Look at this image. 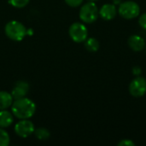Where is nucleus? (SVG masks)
Listing matches in <instances>:
<instances>
[{
	"label": "nucleus",
	"instance_id": "obj_1",
	"mask_svg": "<svg viewBox=\"0 0 146 146\" xmlns=\"http://www.w3.org/2000/svg\"><path fill=\"white\" fill-rule=\"evenodd\" d=\"M12 114L15 117L21 119L31 118L36 111V104L33 101L27 98L15 99L11 105Z\"/></svg>",
	"mask_w": 146,
	"mask_h": 146
},
{
	"label": "nucleus",
	"instance_id": "obj_2",
	"mask_svg": "<svg viewBox=\"0 0 146 146\" xmlns=\"http://www.w3.org/2000/svg\"><path fill=\"white\" fill-rule=\"evenodd\" d=\"M4 32L7 37L14 41H21L27 35V29L18 21H9L4 27Z\"/></svg>",
	"mask_w": 146,
	"mask_h": 146
},
{
	"label": "nucleus",
	"instance_id": "obj_3",
	"mask_svg": "<svg viewBox=\"0 0 146 146\" xmlns=\"http://www.w3.org/2000/svg\"><path fill=\"white\" fill-rule=\"evenodd\" d=\"M79 15L80 19L84 23L91 24L98 20L99 16V9L94 2L90 1L82 5L80 9Z\"/></svg>",
	"mask_w": 146,
	"mask_h": 146
},
{
	"label": "nucleus",
	"instance_id": "obj_4",
	"mask_svg": "<svg viewBox=\"0 0 146 146\" xmlns=\"http://www.w3.org/2000/svg\"><path fill=\"white\" fill-rule=\"evenodd\" d=\"M118 13L122 18L132 20L139 15L140 6L134 1H125L119 5Z\"/></svg>",
	"mask_w": 146,
	"mask_h": 146
},
{
	"label": "nucleus",
	"instance_id": "obj_5",
	"mask_svg": "<svg viewBox=\"0 0 146 146\" xmlns=\"http://www.w3.org/2000/svg\"><path fill=\"white\" fill-rule=\"evenodd\" d=\"M68 34L75 43H82L85 42L88 37V30L83 23L74 22L69 27Z\"/></svg>",
	"mask_w": 146,
	"mask_h": 146
},
{
	"label": "nucleus",
	"instance_id": "obj_6",
	"mask_svg": "<svg viewBox=\"0 0 146 146\" xmlns=\"http://www.w3.org/2000/svg\"><path fill=\"white\" fill-rule=\"evenodd\" d=\"M128 90L130 94L134 98L143 97L146 93V79L137 76L129 84Z\"/></svg>",
	"mask_w": 146,
	"mask_h": 146
},
{
	"label": "nucleus",
	"instance_id": "obj_7",
	"mask_svg": "<svg viewBox=\"0 0 146 146\" xmlns=\"http://www.w3.org/2000/svg\"><path fill=\"white\" fill-rule=\"evenodd\" d=\"M34 125L28 119H21L15 126V133L21 138H27L34 133Z\"/></svg>",
	"mask_w": 146,
	"mask_h": 146
},
{
	"label": "nucleus",
	"instance_id": "obj_8",
	"mask_svg": "<svg viewBox=\"0 0 146 146\" xmlns=\"http://www.w3.org/2000/svg\"><path fill=\"white\" fill-rule=\"evenodd\" d=\"M29 90V85L26 81L23 80H19L17 81L11 92V95L15 99H19L21 98H25L26 95L27 94Z\"/></svg>",
	"mask_w": 146,
	"mask_h": 146
},
{
	"label": "nucleus",
	"instance_id": "obj_9",
	"mask_svg": "<svg viewBox=\"0 0 146 146\" xmlns=\"http://www.w3.org/2000/svg\"><path fill=\"white\" fill-rule=\"evenodd\" d=\"M117 9L114 3L104 4L99 9V15L104 21H111L117 15Z\"/></svg>",
	"mask_w": 146,
	"mask_h": 146
},
{
	"label": "nucleus",
	"instance_id": "obj_10",
	"mask_svg": "<svg viewBox=\"0 0 146 146\" xmlns=\"http://www.w3.org/2000/svg\"><path fill=\"white\" fill-rule=\"evenodd\" d=\"M127 44L129 47L135 52L142 51L146 46L145 40L138 34L131 35L127 39Z\"/></svg>",
	"mask_w": 146,
	"mask_h": 146
},
{
	"label": "nucleus",
	"instance_id": "obj_11",
	"mask_svg": "<svg viewBox=\"0 0 146 146\" xmlns=\"http://www.w3.org/2000/svg\"><path fill=\"white\" fill-rule=\"evenodd\" d=\"M14 121L13 114L7 111L6 110H0V127L6 128L12 125Z\"/></svg>",
	"mask_w": 146,
	"mask_h": 146
},
{
	"label": "nucleus",
	"instance_id": "obj_12",
	"mask_svg": "<svg viewBox=\"0 0 146 146\" xmlns=\"http://www.w3.org/2000/svg\"><path fill=\"white\" fill-rule=\"evenodd\" d=\"M14 98L11 93L2 91L0 92V110H6L10 107L13 104Z\"/></svg>",
	"mask_w": 146,
	"mask_h": 146
},
{
	"label": "nucleus",
	"instance_id": "obj_13",
	"mask_svg": "<svg viewBox=\"0 0 146 146\" xmlns=\"http://www.w3.org/2000/svg\"><path fill=\"white\" fill-rule=\"evenodd\" d=\"M85 47L90 52H96L98 50L100 44L97 38H86L85 41Z\"/></svg>",
	"mask_w": 146,
	"mask_h": 146
},
{
	"label": "nucleus",
	"instance_id": "obj_14",
	"mask_svg": "<svg viewBox=\"0 0 146 146\" xmlns=\"http://www.w3.org/2000/svg\"><path fill=\"white\" fill-rule=\"evenodd\" d=\"M36 138L39 140H47L50 138V132L46 128H38L34 130Z\"/></svg>",
	"mask_w": 146,
	"mask_h": 146
},
{
	"label": "nucleus",
	"instance_id": "obj_15",
	"mask_svg": "<svg viewBox=\"0 0 146 146\" xmlns=\"http://www.w3.org/2000/svg\"><path fill=\"white\" fill-rule=\"evenodd\" d=\"M10 143L9 133L2 127H0V146H8Z\"/></svg>",
	"mask_w": 146,
	"mask_h": 146
},
{
	"label": "nucleus",
	"instance_id": "obj_16",
	"mask_svg": "<svg viewBox=\"0 0 146 146\" xmlns=\"http://www.w3.org/2000/svg\"><path fill=\"white\" fill-rule=\"evenodd\" d=\"M30 0H9V3L15 8H23L28 4Z\"/></svg>",
	"mask_w": 146,
	"mask_h": 146
},
{
	"label": "nucleus",
	"instance_id": "obj_17",
	"mask_svg": "<svg viewBox=\"0 0 146 146\" xmlns=\"http://www.w3.org/2000/svg\"><path fill=\"white\" fill-rule=\"evenodd\" d=\"M64 1L70 7L75 8V7H78V6L81 5V3H83L84 0H64Z\"/></svg>",
	"mask_w": 146,
	"mask_h": 146
},
{
	"label": "nucleus",
	"instance_id": "obj_18",
	"mask_svg": "<svg viewBox=\"0 0 146 146\" xmlns=\"http://www.w3.org/2000/svg\"><path fill=\"white\" fill-rule=\"evenodd\" d=\"M139 26L143 28L146 30V13L142 14L139 18Z\"/></svg>",
	"mask_w": 146,
	"mask_h": 146
},
{
	"label": "nucleus",
	"instance_id": "obj_19",
	"mask_svg": "<svg viewBox=\"0 0 146 146\" xmlns=\"http://www.w3.org/2000/svg\"><path fill=\"white\" fill-rule=\"evenodd\" d=\"M118 146H134L135 143L133 141H132L131 139H122L121 140L118 144Z\"/></svg>",
	"mask_w": 146,
	"mask_h": 146
},
{
	"label": "nucleus",
	"instance_id": "obj_20",
	"mask_svg": "<svg viewBox=\"0 0 146 146\" xmlns=\"http://www.w3.org/2000/svg\"><path fill=\"white\" fill-rule=\"evenodd\" d=\"M132 73L135 76H139L142 73V68L139 66H134L132 69Z\"/></svg>",
	"mask_w": 146,
	"mask_h": 146
},
{
	"label": "nucleus",
	"instance_id": "obj_21",
	"mask_svg": "<svg viewBox=\"0 0 146 146\" xmlns=\"http://www.w3.org/2000/svg\"><path fill=\"white\" fill-rule=\"evenodd\" d=\"M112 2L115 5H120L122 3V0H112Z\"/></svg>",
	"mask_w": 146,
	"mask_h": 146
},
{
	"label": "nucleus",
	"instance_id": "obj_22",
	"mask_svg": "<svg viewBox=\"0 0 146 146\" xmlns=\"http://www.w3.org/2000/svg\"><path fill=\"white\" fill-rule=\"evenodd\" d=\"M32 34H33L32 29H28V30H27V35H32Z\"/></svg>",
	"mask_w": 146,
	"mask_h": 146
},
{
	"label": "nucleus",
	"instance_id": "obj_23",
	"mask_svg": "<svg viewBox=\"0 0 146 146\" xmlns=\"http://www.w3.org/2000/svg\"><path fill=\"white\" fill-rule=\"evenodd\" d=\"M90 1H92V2H95V1H98V0H90Z\"/></svg>",
	"mask_w": 146,
	"mask_h": 146
},
{
	"label": "nucleus",
	"instance_id": "obj_24",
	"mask_svg": "<svg viewBox=\"0 0 146 146\" xmlns=\"http://www.w3.org/2000/svg\"><path fill=\"white\" fill-rule=\"evenodd\" d=\"M145 47H146V46H145Z\"/></svg>",
	"mask_w": 146,
	"mask_h": 146
}]
</instances>
